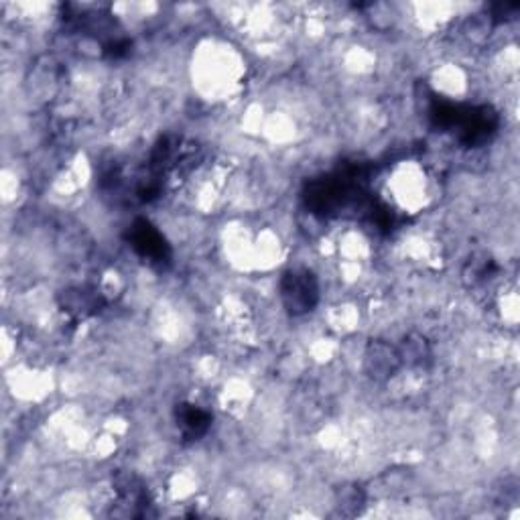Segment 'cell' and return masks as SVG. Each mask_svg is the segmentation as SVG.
I'll return each mask as SVG.
<instances>
[{"instance_id": "obj_1", "label": "cell", "mask_w": 520, "mask_h": 520, "mask_svg": "<svg viewBox=\"0 0 520 520\" xmlns=\"http://www.w3.org/2000/svg\"><path fill=\"white\" fill-rule=\"evenodd\" d=\"M366 179L360 167H346L332 175L313 179L305 189V204L317 216H338L350 208L368 212L370 202H364Z\"/></svg>"}, {"instance_id": "obj_5", "label": "cell", "mask_w": 520, "mask_h": 520, "mask_svg": "<svg viewBox=\"0 0 520 520\" xmlns=\"http://www.w3.org/2000/svg\"><path fill=\"white\" fill-rule=\"evenodd\" d=\"M175 421H177V427H179L183 439H187V441H198L212 427V415L206 409H202L198 405H191V403L177 405Z\"/></svg>"}, {"instance_id": "obj_6", "label": "cell", "mask_w": 520, "mask_h": 520, "mask_svg": "<svg viewBox=\"0 0 520 520\" xmlns=\"http://www.w3.org/2000/svg\"><path fill=\"white\" fill-rule=\"evenodd\" d=\"M116 492L120 498V506H126L128 516H143L147 514L149 494L147 488L135 476H118Z\"/></svg>"}, {"instance_id": "obj_2", "label": "cell", "mask_w": 520, "mask_h": 520, "mask_svg": "<svg viewBox=\"0 0 520 520\" xmlns=\"http://www.w3.org/2000/svg\"><path fill=\"white\" fill-rule=\"evenodd\" d=\"M429 116L435 126L458 133V139L468 147L486 143L498 128V114L490 106H462L433 100Z\"/></svg>"}, {"instance_id": "obj_3", "label": "cell", "mask_w": 520, "mask_h": 520, "mask_svg": "<svg viewBox=\"0 0 520 520\" xmlns=\"http://www.w3.org/2000/svg\"><path fill=\"white\" fill-rule=\"evenodd\" d=\"M126 242L151 267L165 269L171 263V246L149 220L139 218L130 224L126 230Z\"/></svg>"}, {"instance_id": "obj_8", "label": "cell", "mask_w": 520, "mask_h": 520, "mask_svg": "<svg viewBox=\"0 0 520 520\" xmlns=\"http://www.w3.org/2000/svg\"><path fill=\"white\" fill-rule=\"evenodd\" d=\"M100 305H102V297L96 291L74 289L63 293V309L76 317H88L96 313Z\"/></svg>"}, {"instance_id": "obj_4", "label": "cell", "mask_w": 520, "mask_h": 520, "mask_svg": "<svg viewBox=\"0 0 520 520\" xmlns=\"http://www.w3.org/2000/svg\"><path fill=\"white\" fill-rule=\"evenodd\" d=\"M281 299L291 315L309 313L319 301V283L307 269L287 271L281 279Z\"/></svg>"}, {"instance_id": "obj_7", "label": "cell", "mask_w": 520, "mask_h": 520, "mask_svg": "<svg viewBox=\"0 0 520 520\" xmlns=\"http://www.w3.org/2000/svg\"><path fill=\"white\" fill-rule=\"evenodd\" d=\"M366 362H368V370L372 372V376H376V378L393 376V372L401 364V356L397 350H393L386 344H376L370 348Z\"/></svg>"}]
</instances>
